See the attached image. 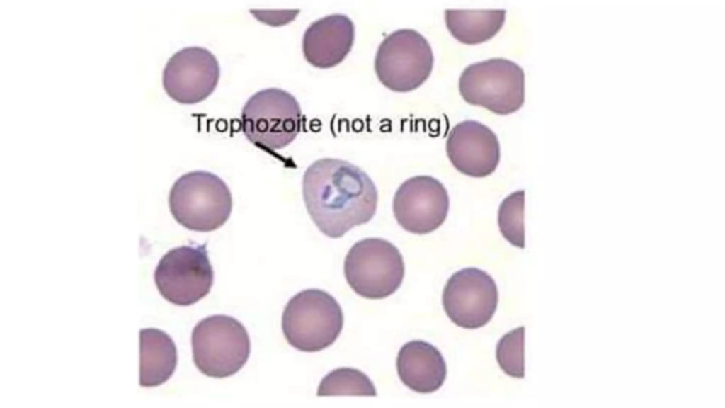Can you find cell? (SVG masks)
<instances>
[{"instance_id": "6da1fadb", "label": "cell", "mask_w": 725, "mask_h": 408, "mask_svg": "<svg viewBox=\"0 0 725 408\" xmlns=\"http://www.w3.org/2000/svg\"><path fill=\"white\" fill-rule=\"evenodd\" d=\"M302 196L307 212L326 236L339 238L375 215L378 192L370 176L341 159L322 158L306 169Z\"/></svg>"}, {"instance_id": "7a4b0ae2", "label": "cell", "mask_w": 725, "mask_h": 408, "mask_svg": "<svg viewBox=\"0 0 725 408\" xmlns=\"http://www.w3.org/2000/svg\"><path fill=\"white\" fill-rule=\"evenodd\" d=\"M173 218L183 227L210 232L222 226L232 209V197L227 183L214 173L197 170L178 178L169 195Z\"/></svg>"}, {"instance_id": "3957f363", "label": "cell", "mask_w": 725, "mask_h": 408, "mask_svg": "<svg viewBox=\"0 0 725 408\" xmlns=\"http://www.w3.org/2000/svg\"><path fill=\"white\" fill-rule=\"evenodd\" d=\"M343 326V314L336 300L326 291L307 289L293 296L282 316L287 341L304 352H316L334 343Z\"/></svg>"}, {"instance_id": "277c9868", "label": "cell", "mask_w": 725, "mask_h": 408, "mask_svg": "<svg viewBox=\"0 0 725 408\" xmlns=\"http://www.w3.org/2000/svg\"><path fill=\"white\" fill-rule=\"evenodd\" d=\"M193 358L204 375L222 378L237 373L251 351L244 326L232 317L215 314L200 320L191 336Z\"/></svg>"}, {"instance_id": "5b68a950", "label": "cell", "mask_w": 725, "mask_h": 408, "mask_svg": "<svg viewBox=\"0 0 725 408\" xmlns=\"http://www.w3.org/2000/svg\"><path fill=\"white\" fill-rule=\"evenodd\" d=\"M242 131L253 144L273 151L290 144L300 132L302 110L290 93L279 88L256 92L241 115Z\"/></svg>"}, {"instance_id": "8992f818", "label": "cell", "mask_w": 725, "mask_h": 408, "mask_svg": "<svg viewBox=\"0 0 725 408\" xmlns=\"http://www.w3.org/2000/svg\"><path fill=\"white\" fill-rule=\"evenodd\" d=\"M343 272L347 283L358 295L382 299L401 286L405 273L403 256L390 242L378 237L355 242L348 251Z\"/></svg>"}, {"instance_id": "52a82bcc", "label": "cell", "mask_w": 725, "mask_h": 408, "mask_svg": "<svg viewBox=\"0 0 725 408\" xmlns=\"http://www.w3.org/2000/svg\"><path fill=\"white\" fill-rule=\"evenodd\" d=\"M459 91L469 104L501 115L519 110L525 101V74L514 62L492 58L467 66L459 79Z\"/></svg>"}, {"instance_id": "ba28073f", "label": "cell", "mask_w": 725, "mask_h": 408, "mask_svg": "<svg viewBox=\"0 0 725 408\" xmlns=\"http://www.w3.org/2000/svg\"><path fill=\"white\" fill-rule=\"evenodd\" d=\"M434 57L428 40L418 31L404 28L388 35L380 43L375 58L379 81L395 92H409L429 77Z\"/></svg>"}, {"instance_id": "9c48e42d", "label": "cell", "mask_w": 725, "mask_h": 408, "mask_svg": "<svg viewBox=\"0 0 725 408\" xmlns=\"http://www.w3.org/2000/svg\"><path fill=\"white\" fill-rule=\"evenodd\" d=\"M154 276L160 294L169 302L181 306L197 302L209 293L214 280L206 244L170 249L159 260Z\"/></svg>"}, {"instance_id": "30bf717a", "label": "cell", "mask_w": 725, "mask_h": 408, "mask_svg": "<svg viewBox=\"0 0 725 408\" xmlns=\"http://www.w3.org/2000/svg\"><path fill=\"white\" fill-rule=\"evenodd\" d=\"M442 302L446 314L456 325L478 329L493 317L498 292L496 282L486 271L474 267L464 268L447 280Z\"/></svg>"}, {"instance_id": "8fae6325", "label": "cell", "mask_w": 725, "mask_h": 408, "mask_svg": "<svg viewBox=\"0 0 725 408\" xmlns=\"http://www.w3.org/2000/svg\"><path fill=\"white\" fill-rule=\"evenodd\" d=\"M450 206L449 196L437 178L419 175L405 180L396 191L392 209L398 224L406 231L426 234L445 222Z\"/></svg>"}, {"instance_id": "7c38bea8", "label": "cell", "mask_w": 725, "mask_h": 408, "mask_svg": "<svg viewBox=\"0 0 725 408\" xmlns=\"http://www.w3.org/2000/svg\"><path fill=\"white\" fill-rule=\"evenodd\" d=\"M219 76L216 57L205 47L192 46L180 50L169 58L163 71L162 84L173 101L195 104L212 94Z\"/></svg>"}, {"instance_id": "4fadbf2b", "label": "cell", "mask_w": 725, "mask_h": 408, "mask_svg": "<svg viewBox=\"0 0 725 408\" xmlns=\"http://www.w3.org/2000/svg\"><path fill=\"white\" fill-rule=\"evenodd\" d=\"M447 155L460 173L475 178L491 175L497 168L500 144L496 134L476 120H464L450 130L446 141Z\"/></svg>"}, {"instance_id": "5bb4252c", "label": "cell", "mask_w": 725, "mask_h": 408, "mask_svg": "<svg viewBox=\"0 0 725 408\" xmlns=\"http://www.w3.org/2000/svg\"><path fill=\"white\" fill-rule=\"evenodd\" d=\"M355 26L346 15L335 13L314 21L302 38V52L311 65L329 69L340 64L350 52Z\"/></svg>"}, {"instance_id": "9a60e30c", "label": "cell", "mask_w": 725, "mask_h": 408, "mask_svg": "<svg viewBox=\"0 0 725 408\" xmlns=\"http://www.w3.org/2000/svg\"><path fill=\"white\" fill-rule=\"evenodd\" d=\"M401 381L418 393H432L444 383L447 366L440 351L431 344L413 340L404 344L396 358Z\"/></svg>"}, {"instance_id": "2e32d148", "label": "cell", "mask_w": 725, "mask_h": 408, "mask_svg": "<svg viewBox=\"0 0 725 408\" xmlns=\"http://www.w3.org/2000/svg\"><path fill=\"white\" fill-rule=\"evenodd\" d=\"M139 385L156 387L165 382L177 365V350L173 339L164 332L145 328L139 332Z\"/></svg>"}, {"instance_id": "e0dca14e", "label": "cell", "mask_w": 725, "mask_h": 408, "mask_svg": "<svg viewBox=\"0 0 725 408\" xmlns=\"http://www.w3.org/2000/svg\"><path fill=\"white\" fill-rule=\"evenodd\" d=\"M506 13L504 9H447L445 20L449 32L456 40L466 45H476L498 33L504 23Z\"/></svg>"}, {"instance_id": "ac0fdd59", "label": "cell", "mask_w": 725, "mask_h": 408, "mask_svg": "<svg viewBox=\"0 0 725 408\" xmlns=\"http://www.w3.org/2000/svg\"><path fill=\"white\" fill-rule=\"evenodd\" d=\"M316 395L376 396L377 391L372 382L362 371L352 368H339L321 380Z\"/></svg>"}, {"instance_id": "d6986e66", "label": "cell", "mask_w": 725, "mask_h": 408, "mask_svg": "<svg viewBox=\"0 0 725 408\" xmlns=\"http://www.w3.org/2000/svg\"><path fill=\"white\" fill-rule=\"evenodd\" d=\"M524 204L525 191L518 190L503 200L498 212V225L502 236L520 249L525 248Z\"/></svg>"}, {"instance_id": "ffe728a7", "label": "cell", "mask_w": 725, "mask_h": 408, "mask_svg": "<svg viewBox=\"0 0 725 408\" xmlns=\"http://www.w3.org/2000/svg\"><path fill=\"white\" fill-rule=\"evenodd\" d=\"M524 339L525 327L520 326L504 334L496 345V361L501 370L513 378L525 376Z\"/></svg>"}, {"instance_id": "44dd1931", "label": "cell", "mask_w": 725, "mask_h": 408, "mask_svg": "<svg viewBox=\"0 0 725 408\" xmlns=\"http://www.w3.org/2000/svg\"><path fill=\"white\" fill-rule=\"evenodd\" d=\"M250 13L262 23L271 26H281L293 21L299 10H259L252 9Z\"/></svg>"}]
</instances>
